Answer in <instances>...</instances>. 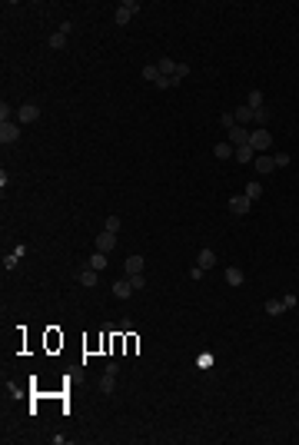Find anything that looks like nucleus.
I'll list each match as a JSON object with an SVG mask.
<instances>
[{
  "label": "nucleus",
  "instance_id": "obj_1",
  "mask_svg": "<svg viewBox=\"0 0 299 445\" xmlns=\"http://www.w3.org/2000/svg\"><path fill=\"white\" fill-rule=\"evenodd\" d=\"M250 146H253L256 153H269V150H273V133H269L266 127H256V130L250 133Z\"/></svg>",
  "mask_w": 299,
  "mask_h": 445
},
{
  "label": "nucleus",
  "instance_id": "obj_2",
  "mask_svg": "<svg viewBox=\"0 0 299 445\" xmlns=\"http://www.w3.org/2000/svg\"><path fill=\"white\" fill-rule=\"evenodd\" d=\"M136 10H140V4H136V0H123V4L113 10V24H117V27H126V24H130V17H133Z\"/></svg>",
  "mask_w": 299,
  "mask_h": 445
},
{
  "label": "nucleus",
  "instance_id": "obj_3",
  "mask_svg": "<svg viewBox=\"0 0 299 445\" xmlns=\"http://www.w3.org/2000/svg\"><path fill=\"white\" fill-rule=\"evenodd\" d=\"M253 209V199L246 196V193H239V196H229V213L233 216H246Z\"/></svg>",
  "mask_w": 299,
  "mask_h": 445
},
{
  "label": "nucleus",
  "instance_id": "obj_4",
  "mask_svg": "<svg viewBox=\"0 0 299 445\" xmlns=\"http://www.w3.org/2000/svg\"><path fill=\"white\" fill-rule=\"evenodd\" d=\"M40 120V106L37 103H24L20 110H17V123L20 127H27V123H37Z\"/></svg>",
  "mask_w": 299,
  "mask_h": 445
},
{
  "label": "nucleus",
  "instance_id": "obj_5",
  "mask_svg": "<svg viewBox=\"0 0 299 445\" xmlns=\"http://www.w3.org/2000/svg\"><path fill=\"white\" fill-rule=\"evenodd\" d=\"M20 140V123H0V143H17Z\"/></svg>",
  "mask_w": 299,
  "mask_h": 445
},
{
  "label": "nucleus",
  "instance_id": "obj_6",
  "mask_svg": "<svg viewBox=\"0 0 299 445\" xmlns=\"http://www.w3.org/2000/svg\"><path fill=\"white\" fill-rule=\"evenodd\" d=\"M253 170H256V173H273V170H276L273 153H256V159H253Z\"/></svg>",
  "mask_w": 299,
  "mask_h": 445
},
{
  "label": "nucleus",
  "instance_id": "obj_7",
  "mask_svg": "<svg viewBox=\"0 0 299 445\" xmlns=\"http://www.w3.org/2000/svg\"><path fill=\"white\" fill-rule=\"evenodd\" d=\"M146 269V259H143V256H126V262H123V272L126 276H136V272H143Z\"/></svg>",
  "mask_w": 299,
  "mask_h": 445
},
{
  "label": "nucleus",
  "instance_id": "obj_8",
  "mask_svg": "<svg viewBox=\"0 0 299 445\" xmlns=\"http://www.w3.org/2000/svg\"><path fill=\"white\" fill-rule=\"evenodd\" d=\"M226 133H229V143H233V146H246V143H250V130L239 127V123L233 130H226Z\"/></svg>",
  "mask_w": 299,
  "mask_h": 445
},
{
  "label": "nucleus",
  "instance_id": "obj_9",
  "mask_svg": "<svg viewBox=\"0 0 299 445\" xmlns=\"http://www.w3.org/2000/svg\"><path fill=\"white\" fill-rule=\"evenodd\" d=\"M96 249H100V253H110V249H117V233H107V230H103L100 236H96Z\"/></svg>",
  "mask_w": 299,
  "mask_h": 445
},
{
  "label": "nucleus",
  "instance_id": "obj_10",
  "mask_svg": "<svg viewBox=\"0 0 299 445\" xmlns=\"http://www.w3.org/2000/svg\"><path fill=\"white\" fill-rule=\"evenodd\" d=\"M233 159H239L243 166H253V159H256V150H253L250 143H246V146H236V153H233Z\"/></svg>",
  "mask_w": 299,
  "mask_h": 445
},
{
  "label": "nucleus",
  "instance_id": "obj_11",
  "mask_svg": "<svg viewBox=\"0 0 299 445\" xmlns=\"http://www.w3.org/2000/svg\"><path fill=\"white\" fill-rule=\"evenodd\" d=\"M130 293H133V286H130V276L113 283V296H117V299H130Z\"/></svg>",
  "mask_w": 299,
  "mask_h": 445
},
{
  "label": "nucleus",
  "instance_id": "obj_12",
  "mask_svg": "<svg viewBox=\"0 0 299 445\" xmlns=\"http://www.w3.org/2000/svg\"><path fill=\"white\" fill-rule=\"evenodd\" d=\"M67 33H70V24H63L60 30L50 37V47H54V50H63V47H67Z\"/></svg>",
  "mask_w": 299,
  "mask_h": 445
},
{
  "label": "nucleus",
  "instance_id": "obj_13",
  "mask_svg": "<svg viewBox=\"0 0 299 445\" xmlns=\"http://www.w3.org/2000/svg\"><path fill=\"white\" fill-rule=\"evenodd\" d=\"M196 266H200V269H213V266H216V253H213V249H200Z\"/></svg>",
  "mask_w": 299,
  "mask_h": 445
},
{
  "label": "nucleus",
  "instance_id": "obj_14",
  "mask_svg": "<svg viewBox=\"0 0 299 445\" xmlns=\"http://www.w3.org/2000/svg\"><path fill=\"white\" fill-rule=\"evenodd\" d=\"M77 283H80L83 289H93L96 283H100V276H96V269H83V272L77 276Z\"/></svg>",
  "mask_w": 299,
  "mask_h": 445
},
{
  "label": "nucleus",
  "instance_id": "obj_15",
  "mask_svg": "<svg viewBox=\"0 0 299 445\" xmlns=\"http://www.w3.org/2000/svg\"><path fill=\"white\" fill-rule=\"evenodd\" d=\"M233 153H236L233 143H216V146H213V156H216V159H233Z\"/></svg>",
  "mask_w": 299,
  "mask_h": 445
},
{
  "label": "nucleus",
  "instance_id": "obj_16",
  "mask_svg": "<svg viewBox=\"0 0 299 445\" xmlns=\"http://www.w3.org/2000/svg\"><path fill=\"white\" fill-rule=\"evenodd\" d=\"M107 262H110V256H107V253H100V249H96V253L90 256V269L103 272V269H107Z\"/></svg>",
  "mask_w": 299,
  "mask_h": 445
},
{
  "label": "nucleus",
  "instance_id": "obj_17",
  "mask_svg": "<svg viewBox=\"0 0 299 445\" xmlns=\"http://www.w3.org/2000/svg\"><path fill=\"white\" fill-rule=\"evenodd\" d=\"M269 117H273V113H269V106L253 110V123H256V127H266V130H269Z\"/></svg>",
  "mask_w": 299,
  "mask_h": 445
},
{
  "label": "nucleus",
  "instance_id": "obj_18",
  "mask_svg": "<svg viewBox=\"0 0 299 445\" xmlns=\"http://www.w3.org/2000/svg\"><path fill=\"white\" fill-rule=\"evenodd\" d=\"M223 276H226V283H229V286H243V269H236V266H229V269L226 272H223Z\"/></svg>",
  "mask_w": 299,
  "mask_h": 445
},
{
  "label": "nucleus",
  "instance_id": "obj_19",
  "mask_svg": "<svg viewBox=\"0 0 299 445\" xmlns=\"http://www.w3.org/2000/svg\"><path fill=\"white\" fill-rule=\"evenodd\" d=\"M246 106H250V110H260V106H266V103H263V93H260V90H250V93H246Z\"/></svg>",
  "mask_w": 299,
  "mask_h": 445
},
{
  "label": "nucleus",
  "instance_id": "obj_20",
  "mask_svg": "<svg viewBox=\"0 0 299 445\" xmlns=\"http://www.w3.org/2000/svg\"><path fill=\"white\" fill-rule=\"evenodd\" d=\"M160 73H163V77H173V73H176V67H180V64H176V60H170V57H163V60H160Z\"/></svg>",
  "mask_w": 299,
  "mask_h": 445
},
{
  "label": "nucleus",
  "instance_id": "obj_21",
  "mask_svg": "<svg viewBox=\"0 0 299 445\" xmlns=\"http://www.w3.org/2000/svg\"><path fill=\"white\" fill-rule=\"evenodd\" d=\"M113 385H117V375L103 372V379H100V392H103V396H110V392H113Z\"/></svg>",
  "mask_w": 299,
  "mask_h": 445
},
{
  "label": "nucleus",
  "instance_id": "obj_22",
  "mask_svg": "<svg viewBox=\"0 0 299 445\" xmlns=\"http://www.w3.org/2000/svg\"><path fill=\"white\" fill-rule=\"evenodd\" d=\"M283 312H286L283 299H269V302H266V316H283Z\"/></svg>",
  "mask_w": 299,
  "mask_h": 445
},
{
  "label": "nucleus",
  "instance_id": "obj_23",
  "mask_svg": "<svg viewBox=\"0 0 299 445\" xmlns=\"http://www.w3.org/2000/svg\"><path fill=\"white\" fill-rule=\"evenodd\" d=\"M236 123H239V127H246V123H253V110H250V106H239V110H236Z\"/></svg>",
  "mask_w": 299,
  "mask_h": 445
},
{
  "label": "nucleus",
  "instance_id": "obj_24",
  "mask_svg": "<svg viewBox=\"0 0 299 445\" xmlns=\"http://www.w3.org/2000/svg\"><path fill=\"white\" fill-rule=\"evenodd\" d=\"M186 77H189V64H180V67H176V73H173L170 80H173V87H180V83H183Z\"/></svg>",
  "mask_w": 299,
  "mask_h": 445
},
{
  "label": "nucleus",
  "instance_id": "obj_25",
  "mask_svg": "<svg viewBox=\"0 0 299 445\" xmlns=\"http://www.w3.org/2000/svg\"><path fill=\"white\" fill-rule=\"evenodd\" d=\"M143 80L157 83V80H160V67H157V64H146V67H143Z\"/></svg>",
  "mask_w": 299,
  "mask_h": 445
},
{
  "label": "nucleus",
  "instance_id": "obj_26",
  "mask_svg": "<svg viewBox=\"0 0 299 445\" xmlns=\"http://www.w3.org/2000/svg\"><path fill=\"white\" fill-rule=\"evenodd\" d=\"M246 196H250L253 203H256V199L263 196V183H256V180H253V183H246Z\"/></svg>",
  "mask_w": 299,
  "mask_h": 445
},
{
  "label": "nucleus",
  "instance_id": "obj_27",
  "mask_svg": "<svg viewBox=\"0 0 299 445\" xmlns=\"http://www.w3.org/2000/svg\"><path fill=\"white\" fill-rule=\"evenodd\" d=\"M14 117H17V113H14V106H10L7 100H4V103H0V123H10Z\"/></svg>",
  "mask_w": 299,
  "mask_h": 445
},
{
  "label": "nucleus",
  "instance_id": "obj_28",
  "mask_svg": "<svg viewBox=\"0 0 299 445\" xmlns=\"http://www.w3.org/2000/svg\"><path fill=\"white\" fill-rule=\"evenodd\" d=\"M220 127L233 130V127H236V113H220Z\"/></svg>",
  "mask_w": 299,
  "mask_h": 445
},
{
  "label": "nucleus",
  "instance_id": "obj_29",
  "mask_svg": "<svg viewBox=\"0 0 299 445\" xmlns=\"http://www.w3.org/2000/svg\"><path fill=\"white\" fill-rule=\"evenodd\" d=\"M120 226H123L120 216H107V222H103V230H107V233H120Z\"/></svg>",
  "mask_w": 299,
  "mask_h": 445
},
{
  "label": "nucleus",
  "instance_id": "obj_30",
  "mask_svg": "<svg viewBox=\"0 0 299 445\" xmlns=\"http://www.w3.org/2000/svg\"><path fill=\"white\" fill-rule=\"evenodd\" d=\"M273 159H276V170H283V166H289V163H292L289 153H273Z\"/></svg>",
  "mask_w": 299,
  "mask_h": 445
},
{
  "label": "nucleus",
  "instance_id": "obj_31",
  "mask_svg": "<svg viewBox=\"0 0 299 445\" xmlns=\"http://www.w3.org/2000/svg\"><path fill=\"white\" fill-rule=\"evenodd\" d=\"M130 286H133V293H136V289H143V286H146V276H143V272L130 276Z\"/></svg>",
  "mask_w": 299,
  "mask_h": 445
},
{
  "label": "nucleus",
  "instance_id": "obj_32",
  "mask_svg": "<svg viewBox=\"0 0 299 445\" xmlns=\"http://www.w3.org/2000/svg\"><path fill=\"white\" fill-rule=\"evenodd\" d=\"M153 87H157V90H173V80H170V77H163V73H160V80H157V83H153Z\"/></svg>",
  "mask_w": 299,
  "mask_h": 445
},
{
  "label": "nucleus",
  "instance_id": "obj_33",
  "mask_svg": "<svg viewBox=\"0 0 299 445\" xmlns=\"http://www.w3.org/2000/svg\"><path fill=\"white\" fill-rule=\"evenodd\" d=\"M17 259H20V256H17V253L4 256V269H14V266H17Z\"/></svg>",
  "mask_w": 299,
  "mask_h": 445
},
{
  "label": "nucleus",
  "instance_id": "obj_34",
  "mask_svg": "<svg viewBox=\"0 0 299 445\" xmlns=\"http://www.w3.org/2000/svg\"><path fill=\"white\" fill-rule=\"evenodd\" d=\"M283 306H286V309H296V306H299V299H296V296H283Z\"/></svg>",
  "mask_w": 299,
  "mask_h": 445
},
{
  "label": "nucleus",
  "instance_id": "obj_35",
  "mask_svg": "<svg viewBox=\"0 0 299 445\" xmlns=\"http://www.w3.org/2000/svg\"><path fill=\"white\" fill-rule=\"evenodd\" d=\"M213 366V352H203V356H200V369H210Z\"/></svg>",
  "mask_w": 299,
  "mask_h": 445
},
{
  "label": "nucleus",
  "instance_id": "obj_36",
  "mask_svg": "<svg viewBox=\"0 0 299 445\" xmlns=\"http://www.w3.org/2000/svg\"><path fill=\"white\" fill-rule=\"evenodd\" d=\"M189 276H193V279H203V276H206V269H200V266H193V269H189Z\"/></svg>",
  "mask_w": 299,
  "mask_h": 445
}]
</instances>
